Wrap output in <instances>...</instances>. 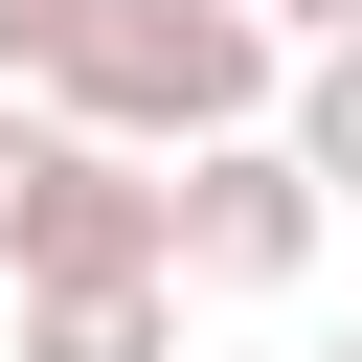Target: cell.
Returning a JSON list of instances; mask_svg holds the SVG:
<instances>
[{"instance_id":"obj_1","label":"cell","mask_w":362,"mask_h":362,"mask_svg":"<svg viewBox=\"0 0 362 362\" xmlns=\"http://www.w3.org/2000/svg\"><path fill=\"white\" fill-rule=\"evenodd\" d=\"M45 113H90L113 158L272 136V113H294V23H272V0H113V23H90V68H68Z\"/></svg>"},{"instance_id":"obj_2","label":"cell","mask_w":362,"mask_h":362,"mask_svg":"<svg viewBox=\"0 0 362 362\" xmlns=\"http://www.w3.org/2000/svg\"><path fill=\"white\" fill-rule=\"evenodd\" d=\"M158 226H181V158H113L90 113L0 90V294H45V272H158Z\"/></svg>"},{"instance_id":"obj_3","label":"cell","mask_w":362,"mask_h":362,"mask_svg":"<svg viewBox=\"0 0 362 362\" xmlns=\"http://www.w3.org/2000/svg\"><path fill=\"white\" fill-rule=\"evenodd\" d=\"M317 226H339V181H317L294 136H204V158H181L158 272H181V294H294V272H317Z\"/></svg>"},{"instance_id":"obj_4","label":"cell","mask_w":362,"mask_h":362,"mask_svg":"<svg viewBox=\"0 0 362 362\" xmlns=\"http://www.w3.org/2000/svg\"><path fill=\"white\" fill-rule=\"evenodd\" d=\"M0 339L23 362H181V272H45V294H0Z\"/></svg>"},{"instance_id":"obj_5","label":"cell","mask_w":362,"mask_h":362,"mask_svg":"<svg viewBox=\"0 0 362 362\" xmlns=\"http://www.w3.org/2000/svg\"><path fill=\"white\" fill-rule=\"evenodd\" d=\"M272 136H294V158L362 204V45H294V113H272Z\"/></svg>"},{"instance_id":"obj_6","label":"cell","mask_w":362,"mask_h":362,"mask_svg":"<svg viewBox=\"0 0 362 362\" xmlns=\"http://www.w3.org/2000/svg\"><path fill=\"white\" fill-rule=\"evenodd\" d=\"M90 23H113V0H0V90H68V68H90Z\"/></svg>"},{"instance_id":"obj_7","label":"cell","mask_w":362,"mask_h":362,"mask_svg":"<svg viewBox=\"0 0 362 362\" xmlns=\"http://www.w3.org/2000/svg\"><path fill=\"white\" fill-rule=\"evenodd\" d=\"M272 23H294V45H362V0H272Z\"/></svg>"},{"instance_id":"obj_8","label":"cell","mask_w":362,"mask_h":362,"mask_svg":"<svg viewBox=\"0 0 362 362\" xmlns=\"http://www.w3.org/2000/svg\"><path fill=\"white\" fill-rule=\"evenodd\" d=\"M317 362H362V339H317Z\"/></svg>"}]
</instances>
